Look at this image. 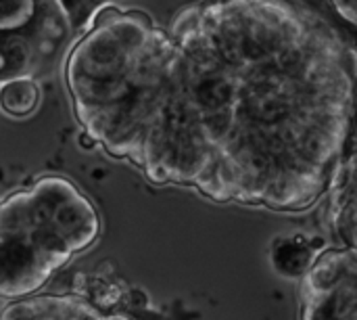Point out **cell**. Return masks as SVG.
I'll use <instances>...</instances> for the list:
<instances>
[{"instance_id": "6da1fadb", "label": "cell", "mask_w": 357, "mask_h": 320, "mask_svg": "<svg viewBox=\"0 0 357 320\" xmlns=\"http://www.w3.org/2000/svg\"><path fill=\"white\" fill-rule=\"evenodd\" d=\"M100 233L94 205L67 178L44 176L0 201V298L33 296Z\"/></svg>"}, {"instance_id": "7a4b0ae2", "label": "cell", "mask_w": 357, "mask_h": 320, "mask_svg": "<svg viewBox=\"0 0 357 320\" xmlns=\"http://www.w3.org/2000/svg\"><path fill=\"white\" fill-rule=\"evenodd\" d=\"M303 320H357V254L337 247L318 256L301 287Z\"/></svg>"}, {"instance_id": "3957f363", "label": "cell", "mask_w": 357, "mask_h": 320, "mask_svg": "<svg viewBox=\"0 0 357 320\" xmlns=\"http://www.w3.org/2000/svg\"><path fill=\"white\" fill-rule=\"evenodd\" d=\"M0 320H132L126 314L102 310L79 296H29L0 298Z\"/></svg>"}, {"instance_id": "277c9868", "label": "cell", "mask_w": 357, "mask_h": 320, "mask_svg": "<svg viewBox=\"0 0 357 320\" xmlns=\"http://www.w3.org/2000/svg\"><path fill=\"white\" fill-rule=\"evenodd\" d=\"M40 88L33 78H15L0 82V109L10 117H25L36 111Z\"/></svg>"}, {"instance_id": "5b68a950", "label": "cell", "mask_w": 357, "mask_h": 320, "mask_svg": "<svg viewBox=\"0 0 357 320\" xmlns=\"http://www.w3.org/2000/svg\"><path fill=\"white\" fill-rule=\"evenodd\" d=\"M105 2L109 0H54L67 27L73 31H86Z\"/></svg>"}]
</instances>
